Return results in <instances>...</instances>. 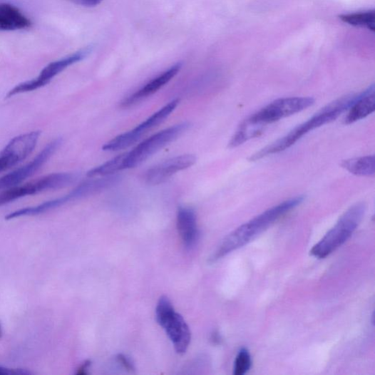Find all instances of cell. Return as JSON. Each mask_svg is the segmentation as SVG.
<instances>
[{"label": "cell", "mask_w": 375, "mask_h": 375, "mask_svg": "<svg viewBox=\"0 0 375 375\" xmlns=\"http://www.w3.org/2000/svg\"><path fill=\"white\" fill-rule=\"evenodd\" d=\"M251 355L247 348L240 349L236 356L234 367L235 375H244L251 369Z\"/></svg>", "instance_id": "obj_22"}, {"label": "cell", "mask_w": 375, "mask_h": 375, "mask_svg": "<svg viewBox=\"0 0 375 375\" xmlns=\"http://www.w3.org/2000/svg\"><path fill=\"white\" fill-rule=\"evenodd\" d=\"M78 196L73 190L66 196L43 202L39 205L31 207H25L16 210L6 217V220H11L21 217L36 216L39 214L48 212L51 210L59 207L71 201L78 200Z\"/></svg>", "instance_id": "obj_16"}, {"label": "cell", "mask_w": 375, "mask_h": 375, "mask_svg": "<svg viewBox=\"0 0 375 375\" xmlns=\"http://www.w3.org/2000/svg\"><path fill=\"white\" fill-rule=\"evenodd\" d=\"M31 26V20L16 7L9 4H0V31L25 30Z\"/></svg>", "instance_id": "obj_15"}, {"label": "cell", "mask_w": 375, "mask_h": 375, "mask_svg": "<svg viewBox=\"0 0 375 375\" xmlns=\"http://www.w3.org/2000/svg\"><path fill=\"white\" fill-rule=\"evenodd\" d=\"M342 168L350 173L361 177H371L375 173V158L374 155H366L343 160Z\"/></svg>", "instance_id": "obj_17"}, {"label": "cell", "mask_w": 375, "mask_h": 375, "mask_svg": "<svg viewBox=\"0 0 375 375\" xmlns=\"http://www.w3.org/2000/svg\"><path fill=\"white\" fill-rule=\"evenodd\" d=\"M314 103L310 97H289L277 99L251 115L238 127L235 132L237 139L247 143L258 137L264 127L301 113Z\"/></svg>", "instance_id": "obj_3"}, {"label": "cell", "mask_w": 375, "mask_h": 375, "mask_svg": "<svg viewBox=\"0 0 375 375\" xmlns=\"http://www.w3.org/2000/svg\"><path fill=\"white\" fill-rule=\"evenodd\" d=\"M197 158L192 154L178 155L148 170L143 179L146 183L155 185L163 183L178 172L192 167Z\"/></svg>", "instance_id": "obj_11"}, {"label": "cell", "mask_w": 375, "mask_h": 375, "mask_svg": "<svg viewBox=\"0 0 375 375\" xmlns=\"http://www.w3.org/2000/svg\"><path fill=\"white\" fill-rule=\"evenodd\" d=\"M359 94L346 96L328 104L306 122L294 128L284 137L269 145L251 156V162L282 153L299 141L313 130L330 123L350 109Z\"/></svg>", "instance_id": "obj_2"}, {"label": "cell", "mask_w": 375, "mask_h": 375, "mask_svg": "<svg viewBox=\"0 0 375 375\" xmlns=\"http://www.w3.org/2000/svg\"><path fill=\"white\" fill-rule=\"evenodd\" d=\"M90 362L86 361L81 366L79 367L78 369L77 374H86V371L88 370V367L90 366Z\"/></svg>", "instance_id": "obj_25"}, {"label": "cell", "mask_w": 375, "mask_h": 375, "mask_svg": "<svg viewBox=\"0 0 375 375\" xmlns=\"http://www.w3.org/2000/svg\"><path fill=\"white\" fill-rule=\"evenodd\" d=\"M125 153H122L106 163L96 167L88 172V178H98L113 175L119 171L125 170Z\"/></svg>", "instance_id": "obj_19"}, {"label": "cell", "mask_w": 375, "mask_h": 375, "mask_svg": "<svg viewBox=\"0 0 375 375\" xmlns=\"http://www.w3.org/2000/svg\"><path fill=\"white\" fill-rule=\"evenodd\" d=\"M190 126V123L188 122L173 125L158 132L130 152L125 153V170L140 165L158 150L178 139Z\"/></svg>", "instance_id": "obj_6"}, {"label": "cell", "mask_w": 375, "mask_h": 375, "mask_svg": "<svg viewBox=\"0 0 375 375\" xmlns=\"http://www.w3.org/2000/svg\"><path fill=\"white\" fill-rule=\"evenodd\" d=\"M41 135V130H35L12 139L0 151V173L15 167L28 158L35 150Z\"/></svg>", "instance_id": "obj_9"}, {"label": "cell", "mask_w": 375, "mask_h": 375, "mask_svg": "<svg viewBox=\"0 0 375 375\" xmlns=\"http://www.w3.org/2000/svg\"><path fill=\"white\" fill-rule=\"evenodd\" d=\"M63 143L62 139L52 140L31 160V163L0 178V191H4L21 184L26 179L33 176L55 153Z\"/></svg>", "instance_id": "obj_10"}, {"label": "cell", "mask_w": 375, "mask_h": 375, "mask_svg": "<svg viewBox=\"0 0 375 375\" xmlns=\"http://www.w3.org/2000/svg\"><path fill=\"white\" fill-rule=\"evenodd\" d=\"M11 374H14V370H10L9 369L0 366V375H6Z\"/></svg>", "instance_id": "obj_26"}, {"label": "cell", "mask_w": 375, "mask_h": 375, "mask_svg": "<svg viewBox=\"0 0 375 375\" xmlns=\"http://www.w3.org/2000/svg\"><path fill=\"white\" fill-rule=\"evenodd\" d=\"M179 103V99L172 101L163 107L162 109L152 115L143 123L138 125L135 129L143 137L148 130H150L160 124H162L175 111Z\"/></svg>", "instance_id": "obj_18"}, {"label": "cell", "mask_w": 375, "mask_h": 375, "mask_svg": "<svg viewBox=\"0 0 375 375\" xmlns=\"http://www.w3.org/2000/svg\"><path fill=\"white\" fill-rule=\"evenodd\" d=\"M75 3L87 7H95L99 5L103 0H73Z\"/></svg>", "instance_id": "obj_23"}, {"label": "cell", "mask_w": 375, "mask_h": 375, "mask_svg": "<svg viewBox=\"0 0 375 375\" xmlns=\"http://www.w3.org/2000/svg\"><path fill=\"white\" fill-rule=\"evenodd\" d=\"M182 66L181 63H178L162 74L152 79L150 82L139 91L125 98L122 101L121 106L124 107V108L132 106L158 92L160 88L169 83L180 72Z\"/></svg>", "instance_id": "obj_12"}, {"label": "cell", "mask_w": 375, "mask_h": 375, "mask_svg": "<svg viewBox=\"0 0 375 375\" xmlns=\"http://www.w3.org/2000/svg\"><path fill=\"white\" fill-rule=\"evenodd\" d=\"M157 323L166 332L178 354H184L191 342V332L183 317L175 310L167 297H163L155 309Z\"/></svg>", "instance_id": "obj_5"}, {"label": "cell", "mask_w": 375, "mask_h": 375, "mask_svg": "<svg viewBox=\"0 0 375 375\" xmlns=\"http://www.w3.org/2000/svg\"><path fill=\"white\" fill-rule=\"evenodd\" d=\"M93 50V46H89L69 56L49 63L36 78L20 83L11 89L6 95V98H12L21 93L32 92L47 86L53 78L67 68L88 58Z\"/></svg>", "instance_id": "obj_8"}, {"label": "cell", "mask_w": 375, "mask_h": 375, "mask_svg": "<svg viewBox=\"0 0 375 375\" xmlns=\"http://www.w3.org/2000/svg\"><path fill=\"white\" fill-rule=\"evenodd\" d=\"M77 178L78 176L73 173H53L21 185H16L0 193V206L26 196L37 195L48 190L62 189V188L74 183Z\"/></svg>", "instance_id": "obj_7"}, {"label": "cell", "mask_w": 375, "mask_h": 375, "mask_svg": "<svg viewBox=\"0 0 375 375\" xmlns=\"http://www.w3.org/2000/svg\"><path fill=\"white\" fill-rule=\"evenodd\" d=\"M2 335H3V330H2L1 325H0V338L2 337Z\"/></svg>", "instance_id": "obj_27"}, {"label": "cell", "mask_w": 375, "mask_h": 375, "mask_svg": "<svg viewBox=\"0 0 375 375\" xmlns=\"http://www.w3.org/2000/svg\"><path fill=\"white\" fill-rule=\"evenodd\" d=\"M177 227L183 245L187 250L195 247L199 231L195 212L190 207H180L177 214Z\"/></svg>", "instance_id": "obj_13"}, {"label": "cell", "mask_w": 375, "mask_h": 375, "mask_svg": "<svg viewBox=\"0 0 375 375\" xmlns=\"http://www.w3.org/2000/svg\"><path fill=\"white\" fill-rule=\"evenodd\" d=\"M142 136L135 129H132L128 132L122 133V135L115 138L109 143H107L103 147L105 151H118L126 149L135 144H136Z\"/></svg>", "instance_id": "obj_20"}, {"label": "cell", "mask_w": 375, "mask_h": 375, "mask_svg": "<svg viewBox=\"0 0 375 375\" xmlns=\"http://www.w3.org/2000/svg\"><path fill=\"white\" fill-rule=\"evenodd\" d=\"M304 200V196L289 199L265 210L253 220L240 226L224 239L218 250L210 257V261L216 262L247 245L287 213L300 205Z\"/></svg>", "instance_id": "obj_1"}, {"label": "cell", "mask_w": 375, "mask_h": 375, "mask_svg": "<svg viewBox=\"0 0 375 375\" xmlns=\"http://www.w3.org/2000/svg\"><path fill=\"white\" fill-rule=\"evenodd\" d=\"M118 361L128 370H133V364L129 359L123 355H120L118 358Z\"/></svg>", "instance_id": "obj_24"}, {"label": "cell", "mask_w": 375, "mask_h": 375, "mask_svg": "<svg viewBox=\"0 0 375 375\" xmlns=\"http://www.w3.org/2000/svg\"><path fill=\"white\" fill-rule=\"evenodd\" d=\"M375 111V89L371 86L367 90L359 93V97L348 110L344 119L346 125L352 124L364 119Z\"/></svg>", "instance_id": "obj_14"}, {"label": "cell", "mask_w": 375, "mask_h": 375, "mask_svg": "<svg viewBox=\"0 0 375 375\" xmlns=\"http://www.w3.org/2000/svg\"><path fill=\"white\" fill-rule=\"evenodd\" d=\"M340 19L348 24L365 26L371 31H374L375 13L374 11L344 14L341 16Z\"/></svg>", "instance_id": "obj_21"}, {"label": "cell", "mask_w": 375, "mask_h": 375, "mask_svg": "<svg viewBox=\"0 0 375 375\" xmlns=\"http://www.w3.org/2000/svg\"><path fill=\"white\" fill-rule=\"evenodd\" d=\"M364 203H356L348 209L336 225L310 251L318 259H324L341 247L361 224L365 214Z\"/></svg>", "instance_id": "obj_4"}]
</instances>
